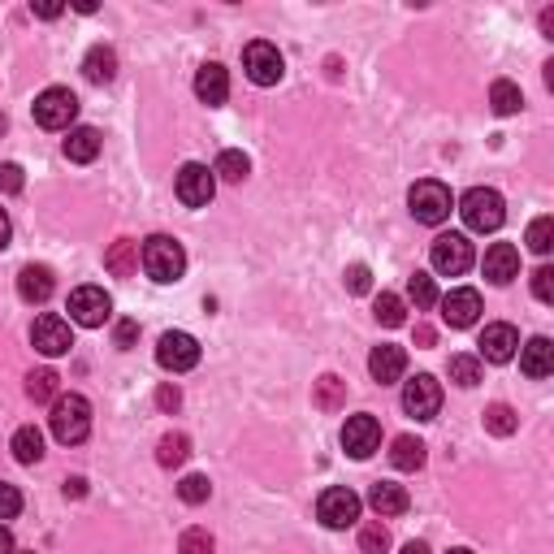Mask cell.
I'll list each match as a JSON object with an SVG mask.
<instances>
[{
    "mask_svg": "<svg viewBox=\"0 0 554 554\" xmlns=\"http://www.w3.org/2000/svg\"><path fill=\"white\" fill-rule=\"evenodd\" d=\"M139 265L152 282L169 286V282H182V273H187V252H182V243L169 239V234H152V239H143V247H139Z\"/></svg>",
    "mask_w": 554,
    "mask_h": 554,
    "instance_id": "obj_1",
    "label": "cell"
},
{
    "mask_svg": "<svg viewBox=\"0 0 554 554\" xmlns=\"http://www.w3.org/2000/svg\"><path fill=\"white\" fill-rule=\"evenodd\" d=\"M52 438L65 442V446H78L91 433V403L83 399V394H57L52 399Z\"/></svg>",
    "mask_w": 554,
    "mask_h": 554,
    "instance_id": "obj_2",
    "label": "cell"
},
{
    "mask_svg": "<svg viewBox=\"0 0 554 554\" xmlns=\"http://www.w3.org/2000/svg\"><path fill=\"white\" fill-rule=\"evenodd\" d=\"M459 217H464L468 230L494 234L507 221V204H503V195H498L494 187H472L464 200H459Z\"/></svg>",
    "mask_w": 554,
    "mask_h": 554,
    "instance_id": "obj_3",
    "label": "cell"
},
{
    "mask_svg": "<svg viewBox=\"0 0 554 554\" xmlns=\"http://www.w3.org/2000/svg\"><path fill=\"white\" fill-rule=\"evenodd\" d=\"M407 204H412V217L420 221V226H442L446 217H451V187H442L438 178H425V182H416L412 191H407Z\"/></svg>",
    "mask_w": 554,
    "mask_h": 554,
    "instance_id": "obj_4",
    "label": "cell"
},
{
    "mask_svg": "<svg viewBox=\"0 0 554 554\" xmlns=\"http://www.w3.org/2000/svg\"><path fill=\"white\" fill-rule=\"evenodd\" d=\"M78 117V96L70 87H48L35 96V122L44 130H74Z\"/></svg>",
    "mask_w": 554,
    "mask_h": 554,
    "instance_id": "obj_5",
    "label": "cell"
},
{
    "mask_svg": "<svg viewBox=\"0 0 554 554\" xmlns=\"http://www.w3.org/2000/svg\"><path fill=\"white\" fill-rule=\"evenodd\" d=\"M429 260H433V273H442V277H459V273H468L472 269V260H477V252H472V243H468V234H438L429 247Z\"/></svg>",
    "mask_w": 554,
    "mask_h": 554,
    "instance_id": "obj_6",
    "label": "cell"
},
{
    "mask_svg": "<svg viewBox=\"0 0 554 554\" xmlns=\"http://www.w3.org/2000/svg\"><path fill=\"white\" fill-rule=\"evenodd\" d=\"M156 364L165 368V373H191L195 364H200V342H195L187 329H169L156 342Z\"/></svg>",
    "mask_w": 554,
    "mask_h": 554,
    "instance_id": "obj_7",
    "label": "cell"
},
{
    "mask_svg": "<svg viewBox=\"0 0 554 554\" xmlns=\"http://www.w3.org/2000/svg\"><path fill=\"white\" fill-rule=\"evenodd\" d=\"M243 70H247V78H252L256 87H273V83H282L286 61H282V52H277V44L256 39V44L243 48Z\"/></svg>",
    "mask_w": 554,
    "mask_h": 554,
    "instance_id": "obj_8",
    "label": "cell"
},
{
    "mask_svg": "<svg viewBox=\"0 0 554 554\" xmlns=\"http://www.w3.org/2000/svg\"><path fill=\"white\" fill-rule=\"evenodd\" d=\"M403 412L416 420H433L442 412V381L433 373H416L412 381H403Z\"/></svg>",
    "mask_w": 554,
    "mask_h": 554,
    "instance_id": "obj_9",
    "label": "cell"
},
{
    "mask_svg": "<svg viewBox=\"0 0 554 554\" xmlns=\"http://www.w3.org/2000/svg\"><path fill=\"white\" fill-rule=\"evenodd\" d=\"M113 316V299L104 286H78L70 290V321L83 329H100Z\"/></svg>",
    "mask_w": 554,
    "mask_h": 554,
    "instance_id": "obj_10",
    "label": "cell"
},
{
    "mask_svg": "<svg viewBox=\"0 0 554 554\" xmlns=\"http://www.w3.org/2000/svg\"><path fill=\"white\" fill-rule=\"evenodd\" d=\"M316 516H321L325 529H351L360 520V498H355L347 485H334L316 498Z\"/></svg>",
    "mask_w": 554,
    "mask_h": 554,
    "instance_id": "obj_11",
    "label": "cell"
},
{
    "mask_svg": "<svg viewBox=\"0 0 554 554\" xmlns=\"http://www.w3.org/2000/svg\"><path fill=\"white\" fill-rule=\"evenodd\" d=\"M174 191H178V200L187 204V208H204L208 200H213V191H217V178H213V169H208V165L191 161V165L178 169Z\"/></svg>",
    "mask_w": 554,
    "mask_h": 554,
    "instance_id": "obj_12",
    "label": "cell"
},
{
    "mask_svg": "<svg viewBox=\"0 0 554 554\" xmlns=\"http://www.w3.org/2000/svg\"><path fill=\"white\" fill-rule=\"evenodd\" d=\"M31 342H35V351L39 355H65L74 347V334H70V321L65 316H57V312H44L39 321L31 325Z\"/></svg>",
    "mask_w": 554,
    "mask_h": 554,
    "instance_id": "obj_13",
    "label": "cell"
},
{
    "mask_svg": "<svg viewBox=\"0 0 554 554\" xmlns=\"http://www.w3.org/2000/svg\"><path fill=\"white\" fill-rule=\"evenodd\" d=\"M381 446V425H377V416H351L347 425H342V451H347L351 459H368Z\"/></svg>",
    "mask_w": 554,
    "mask_h": 554,
    "instance_id": "obj_14",
    "label": "cell"
},
{
    "mask_svg": "<svg viewBox=\"0 0 554 554\" xmlns=\"http://www.w3.org/2000/svg\"><path fill=\"white\" fill-rule=\"evenodd\" d=\"M438 308H442V321L451 329H468V325H477V316H481V295L468 286H459L451 295L438 299Z\"/></svg>",
    "mask_w": 554,
    "mask_h": 554,
    "instance_id": "obj_15",
    "label": "cell"
},
{
    "mask_svg": "<svg viewBox=\"0 0 554 554\" xmlns=\"http://www.w3.org/2000/svg\"><path fill=\"white\" fill-rule=\"evenodd\" d=\"M481 355L490 364H507V360H516V347H520V334H516V325H507V321H494V325H485L481 329Z\"/></svg>",
    "mask_w": 554,
    "mask_h": 554,
    "instance_id": "obj_16",
    "label": "cell"
},
{
    "mask_svg": "<svg viewBox=\"0 0 554 554\" xmlns=\"http://www.w3.org/2000/svg\"><path fill=\"white\" fill-rule=\"evenodd\" d=\"M368 373H373L377 386H394V381L407 373V351L394 347V342H381V347H373V355H368Z\"/></svg>",
    "mask_w": 554,
    "mask_h": 554,
    "instance_id": "obj_17",
    "label": "cell"
},
{
    "mask_svg": "<svg viewBox=\"0 0 554 554\" xmlns=\"http://www.w3.org/2000/svg\"><path fill=\"white\" fill-rule=\"evenodd\" d=\"M195 96H200L208 109H217V104L230 100V74L221 61H204L200 74H195Z\"/></svg>",
    "mask_w": 554,
    "mask_h": 554,
    "instance_id": "obj_18",
    "label": "cell"
},
{
    "mask_svg": "<svg viewBox=\"0 0 554 554\" xmlns=\"http://www.w3.org/2000/svg\"><path fill=\"white\" fill-rule=\"evenodd\" d=\"M481 269H485V277H490L494 286H507V282H516V277H520V252L511 243H494L490 252H485Z\"/></svg>",
    "mask_w": 554,
    "mask_h": 554,
    "instance_id": "obj_19",
    "label": "cell"
},
{
    "mask_svg": "<svg viewBox=\"0 0 554 554\" xmlns=\"http://www.w3.org/2000/svg\"><path fill=\"white\" fill-rule=\"evenodd\" d=\"M520 368H524V377H533V381H542L554 373V342L546 334H537L529 338L520 347Z\"/></svg>",
    "mask_w": 554,
    "mask_h": 554,
    "instance_id": "obj_20",
    "label": "cell"
},
{
    "mask_svg": "<svg viewBox=\"0 0 554 554\" xmlns=\"http://www.w3.org/2000/svg\"><path fill=\"white\" fill-rule=\"evenodd\" d=\"M368 507H373L381 520H390V516H403V511L412 507V498H407L403 485H394V481H377L373 490H368Z\"/></svg>",
    "mask_w": 554,
    "mask_h": 554,
    "instance_id": "obj_21",
    "label": "cell"
},
{
    "mask_svg": "<svg viewBox=\"0 0 554 554\" xmlns=\"http://www.w3.org/2000/svg\"><path fill=\"white\" fill-rule=\"evenodd\" d=\"M83 74L87 83H113L117 78V52L109 44H91L83 57Z\"/></svg>",
    "mask_w": 554,
    "mask_h": 554,
    "instance_id": "obj_22",
    "label": "cell"
},
{
    "mask_svg": "<svg viewBox=\"0 0 554 554\" xmlns=\"http://www.w3.org/2000/svg\"><path fill=\"white\" fill-rule=\"evenodd\" d=\"M65 156L74 165H91L100 156V130L96 126H74L70 139H65Z\"/></svg>",
    "mask_w": 554,
    "mask_h": 554,
    "instance_id": "obj_23",
    "label": "cell"
},
{
    "mask_svg": "<svg viewBox=\"0 0 554 554\" xmlns=\"http://www.w3.org/2000/svg\"><path fill=\"white\" fill-rule=\"evenodd\" d=\"M18 295H22L26 303H44V299L52 295V269H44V265H26V269L18 273Z\"/></svg>",
    "mask_w": 554,
    "mask_h": 554,
    "instance_id": "obj_24",
    "label": "cell"
},
{
    "mask_svg": "<svg viewBox=\"0 0 554 554\" xmlns=\"http://www.w3.org/2000/svg\"><path fill=\"white\" fill-rule=\"evenodd\" d=\"M390 464L399 468V472H420V468H425V442L412 438V433L394 438V446H390Z\"/></svg>",
    "mask_w": 554,
    "mask_h": 554,
    "instance_id": "obj_25",
    "label": "cell"
},
{
    "mask_svg": "<svg viewBox=\"0 0 554 554\" xmlns=\"http://www.w3.org/2000/svg\"><path fill=\"white\" fill-rule=\"evenodd\" d=\"M104 269H109L113 277H130V273H139V243L117 239V243L109 247V256H104Z\"/></svg>",
    "mask_w": 554,
    "mask_h": 554,
    "instance_id": "obj_26",
    "label": "cell"
},
{
    "mask_svg": "<svg viewBox=\"0 0 554 554\" xmlns=\"http://www.w3.org/2000/svg\"><path fill=\"white\" fill-rule=\"evenodd\" d=\"M9 446H13V459H18V464H39V459H44V433L35 425H22L13 433Z\"/></svg>",
    "mask_w": 554,
    "mask_h": 554,
    "instance_id": "obj_27",
    "label": "cell"
},
{
    "mask_svg": "<svg viewBox=\"0 0 554 554\" xmlns=\"http://www.w3.org/2000/svg\"><path fill=\"white\" fill-rule=\"evenodd\" d=\"M247 174H252V161H247L239 148H226L213 165V178H221V182H243Z\"/></svg>",
    "mask_w": 554,
    "mask_h": 554,
    "instance_id": "obj_28",
    "label": "cell"
},
{
    "mask_svg": "<svg viewBox=\"0 0 554 554\" xmlns=\"http://www.w3.org/2000/svg\"><path fill=\"white\" fill-rule=\"evenodd\" d=\"M490 104H494L498 117H511V113L524 109V91L516 83H507V78H498V83L490 87Z\"/></svg>",
    "mask_w": 554,
    "mask_h": 554,
    "instance_id": "obj_29",
    "label": "cell"
},
{
    "mask_svg": "<svg viewBox=\"0 0 554 554\" xmlns=\"http://www.w3.org/2000/svg\"><path fill=\"white\" fill-rule=\"evenodd\" d=\"M187 455H191L187 433H165L161 446H156V464H161V468H178V464H187Z\"/></svg>",
    "mask_w": 554,
    "mask_h": 554,
    "instance_id": "obj_30",
    "label": "cell"
},
{
    "mask_svg": "<svg viewBox=\"0 0 554 554\" xmlns=\"http://www.w3.org/2000/svg\"><path fill=\"white\" fill-rule=\"evenodd\" d=\"M342 399H347V381L342 377L325 373L321 381H316V407H321V412H338Z\"/></svg>",
    "mask_w": 554,
    "mask_h": 554,
    "instance_id": "obj_31",
    "label": "cell"
},
{
    "mask_svg": "<svg viewBox=\"0 0 554 554\" xmlns=\"http://www.w3.org/2000/svg\"><path fill=\"white\" fill-rule=\"evenodd\" d=\"M485 429H490L494 438H511V433L520 429V416L511 412L507 403H490V407H485Z\"/></svg>",
    "mask_w": 554,
    "mask_h": 554,
    "instance_id": "obj_32",
    "label": "cell"
},
{
    "mask_svg": "<svg viewBox=\"0 0 554 554\" xmlns=\"http://www.w3.org/2000/svg\"><path fill=\"white\" fill-rule=\"evenodd\" d=\"M446 373H451V381L455 386H464V390H472L481 381V360L477 355H451V364H446Z\"/></svg>",
    "mask_w": 554,
    "mask_h": 554,
    "instance_id": "obj_33",
    "label": "cell"
},
{
    "mask_svg": "<svg viewBox=\"0 0 554 554\" xmlns=\"http://www.w3.org/2000/svg\"><path fill=\"white\" fill-rule=\"evenodd\" d=\"M407 299H412L420 312L433 308V303H438V286H433V277L429 273H412V277H407Z\"/></svg>",
    "mask_w": 554,
    "mask_h": 554,
    "instance_id": "obj_34",
    "label": "cell"
},
{
    "mask_svg": "<svg viewBox=\"0 0 554 554\" xmlns=\"http://www.w3.org/2000/svg\"><path fill=\"white\" fill-rule=\"evenodd\" d=\"M403 299L399 295H390V290H381V295H377V303H373V316H377V321L381 325H386V329H399L403 325Z\"/></svg>",
    "mask_w": 554,
    "mask_h": 554,
    "instance_id": "obj_35",
    "label": "cell"
},
{
    "mask_svg": "<svg viewBox=\"0 0 554 554\" xmlns=\"http://www.w3.org/2000/svg\"><path fill=\"white\" fill-rule=\"evenodd\" d=\"M26 394H31L35 403L57 399V373H52V368H35V373L26 377Z\"/></svg>",
    "mask_w": 554,
    "mask_h": 554,
    "instance_id": "obj_36",
    "label": "cell"
},
{
    "mask_svg": "<svg viewBox=\"0 0 554 554\" xmlns=\"http://www.w3.org/2000/svg\"><path fill=\"white\" fill-rule=\"evenodd\" d=\"M360 550L364 554H386L390 550V529L381 520H368L360 529Z\"/></svg>",
    "mask_w": 554,
    "mask_h": 554,
    "instance_id": "obj_37",
    "label": "cell"
},
{
    "mask_svg": "<svg viewBox=\"0 0 554 554\" xmlns=\"http://www.w3.org/2000/svg\"><path fill=\"white\" fill-rule=\"evenodd\" d=\"M208 494H213V485H208V477H200V472L182 477V485H178V498H182V503H191V507L208 503Z\"/></svg>",
    "mask_w": 554,
    "mask_h": 554,
    "instance_id": "obj_38",
    "label": "cell"
},
{
    "mask_svg": "<svg viewBox=\"0 0 554 554\" xmlns=\"http://www.w3.org/2000/svg\"><path fill=\"white\" fill-rule=\"evenodd\" d=\"M550 247H554V221L550 217H537L533 226H529V252L550 256Z\"/></svg>",
    "mask_w": 554,
    "mask_h": 554,
    "instance_id": "obj_39",
    "label": "cell"
},
{
    "mask_svg": "<svg viewBox=\"0 0 554 554\" xmlns=\"http://www.w3.org/2000/svg\"><path fill=\"white\" fill-rule=\"evenodd\" d=\"M178 554H217V542L208 529H187L178 542Z\"/></svg>",
    "mask_w": 554,
    "mask_h": 554,
    "instance_id": "obj_40",
    "label": "cell"
},
{
    "mask_svg": "<svg viewBox=\"0 0 554 554\" xmlns=\"http://www.w3.org/2000/svg\"><path fill=\"white\" fill-rule=\"evenodd\" d=\"M22 511V494H18V485H5L0 481V520H13Z\"/></svg>",
    "mask_w": 554,
    "mask_h": 554,
    "instance_id": "obj_41",
    "label": "cell"
},
{
    "mask_svg": "<svg viewBox=\"0 0 554 554\" xmlns=\"http://www.w3.org/2000/svg\"><path fill=\"white\" fill-rule=\"evenodd\" d=\"M533 295L542 299V303H554V269L550 265H542L533 273Z\"/></svg>",
    "mask_w": 554,
    "mask_h": 554,
    "instance_id": "obj_42",
    "label": "cell"
},
{
    "mask_svg": "<svg viewBox=\"0 0 554 554\" xmlns=\"http://www.w3.org/2000/svg\"><path fill=\"white\" fill-rule=\"evenodd\" d=\"M368 286H373L368 265H347V290H351V295H368Z\"/></svg>",
    "mask_w": 554,
    "mask_h": 554,
    "instance_id": "obj_43",
    "label": "cell"
},
{
    "mask_svg": "<svg viewBox=\"0 0 554 554\" xmlns=\"http://www.w3.org/2000/svg\"><path fill=\"white\" fill-rule=\"evenodd\" d=\"M22 165H13V161H5L0 165V191H9V195H18L22 191Z\"/></svg>",
    "mask_w": 554,
    "mask_h": 554,
    "instance_id": "obj_44",
    "label": "cell"
},
{
    "mask_svg": "<svg viewBox=\"0 0 554 554\" xmlns=\"http://www.w3.org/2000/svg\"><path fill=\"white\" fill-rule=\"evenodd\" d=\"M117 347H122V351H130V347H135V338H139V321H117Z\"/></svg>",
    "mask_w": 554,
    "mask_h": 554,
    "instance_id": "obj_45",
    "label": "cell"
},
{
    "mask_svg": "<svg viewBox=\"0 0 554 554\" xmlns=\"http://www.w3.org/2000/svg\"><path fill=\"white\" fill-rule=\"evenodd\" d=\"M178 403H182L178 386H161V390H156V407H161V412H178Z\"/></svg>",
    "mask_w": 554,
    "mask_h": 554,
    "instance_id": "obj_46",
    "label": "cell"
},
{
    "mask_svg": "<svg viewBox=\"0 0 554 554\" xmlns=\"http://www.w3.org/2000/svg\"><path fill=\"white\" fill-rule=\"evenodd\" d=\"M35 9V18H61L65 13V5H57V0H39V5H31Z\"/></svg>",
    "mask_w": 554,
    "mask_h": 554,
    "instance_id": "obj_47",
    "label": "cell"
},
{
    "mask_svg": "<svg viewBox=\"0 0 554 554\" xmlns=\"http://www.w3.org/2000/svg\"><path fill=\"white\" fill-rule=\"evenodd\" d=\"M9 234H13V226H9V213H5V208H0V252H5V247H9Z\"/></svg>",
    "mask_w": 554,
    "mask_h": 554,
    "instance_id": "obj_48",
    "label": "cell"
},
{
    "mask_svg": "<svg viewBox=\"0 0 554 554\" xmlns=\"http://www.w3.org/2000/svg\"><path fill=\"white\" fill-rule=\"evenodd\" d=\"M0 554H13V533L0 524Z\"/></svg>",
    "mask_w": 554,
    "mask_h": 554,
    "instance_id": "obj_49",
    "label": "cell"
},
{
    "mask_svg": "<svg viewBox=\"0 0 554 554\" xmlns=\"http://www.w3.org/2000/svg\"><path fill=\"white\" fill-rule=\"evenodd\" d=\"M542 31L554 39V9H546V13H542Z\"/></svg>",
    "mask_w": 554,
    "mask_h": 554,
    "instance_id": "obj_50",
    "label": "cell"
},
{
    "mask_svg": "<svg viewBox=\"0 0 554 554\" xmlns=\"http://www.w3.org/2000/svg\"><path fill=\"white\" fill-rule=\"evenodd\" d=\"M403 554H429V546H425V542H407Z\"/></svg>",
    "mask_w": 554,
    "mask_h": 554,
    "instance_id": "obj_51",
    "label": "cell"
},
{
    "mask_svg": "<svg viewBox=\"0 0 554 554\" xmlns=\"http://www.w3.org/2000/svg\"><path fill=\"white\" fill-rule=\"evenodd\" d=\"M451 554H472V550H464V546H459V550H451Z\"/></svg>",
    "mask_w": 554,
    "mask_h": 554,
    "instance_id": "obj_52",
    "label": "cell"
},
{
    "mask_svg": "<svg viewBox=\"0 0 554 554\" xmlns=\"http://www.w3.org/2000/svg\"><path fill=\"white\" fill-rule=\"evenodd\" d=\"M0 130H5V117H0Z\"/></svg>",
    "mask_w": 554,
    "mask_h": 554,
    "instance_id": "obj_53",
    "label": "cell"
}]
</instances>
